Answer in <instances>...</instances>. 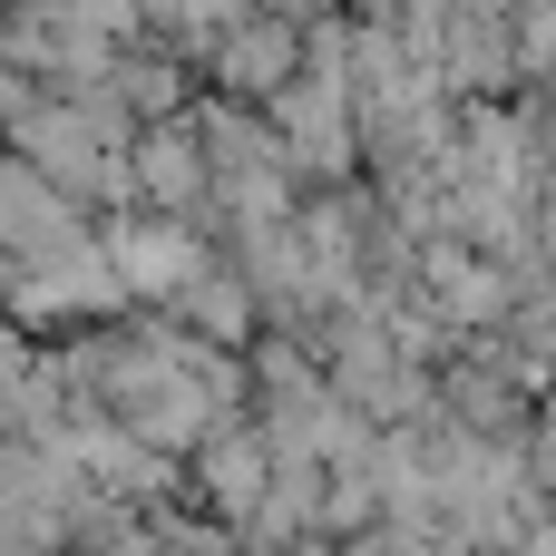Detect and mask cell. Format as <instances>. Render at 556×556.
I'll return each mask as SVG.
<instances>
[{
	"instance_id": "2",
	"label": "cell",
	"mask_w": 556,
	"mask_h": 556,
	"mask_svg": "<svg viewBox=\"0 0 556 556\" xmlns=\"http://www.w3.org/2000/svg\"><path fill=\"white\" fill-rule=\"evenodd\" d=\"M127 205L215 225V147H205L195 108H186V117H156V127L127 147Z\"/></svg>"
},
{
	"instance_id": "3",
	"label": "cell",
	"mask_w": 556,
	"mask_h": 556,
	"mask_svg": "<svg viewBox=\"0 0 556 556\" xmlns=\"http://www.w3.org/2000/svg\"><path fill=\"white\" fill-rule=\"evenodd\" d=\"M274 469H283V450H274V430L244 410V420H225L195 459H186V479H195V508H215L235 538L264 518V498H274Z\"/></svg>"
},
{
	"instance_id": "1",
	"label": "cell",
	"mask_w": 556,
	"mask_h": 556,
	"mask_svg": "<svg viewBox=\"0 0 556 556\" xmlns=\"http://www.w3.org/2000/svg\"><path fill=\"white\" fill-rule=\"evenodd\" d=\"M264 117L283 127L303 186H342L352 166H371V147H362V98H352L342 68H313V59H303V68L264 98Z\"/></svg>"
},
{
	"instance_id": "5",
	"label": "cell",
	"mask_w": 556,
	"mask_h": 556,
	"mask_svg": "<svg viewBox=\"0 0 556 556\" xmlns=\"http://www.w3.org/2000/svg\"><path fill=\"white\" fill-rule=\"evenodd\" d=\"M283 20H323V10H352V0H274Z\"/></svg>"
},
{
	"instance_id": "4",
	"label": "cell",
	"mask_w": 556,
	"mask_h": 556,
	"mask_svg": "<svg viewBox=\"0 0 556 556\" xmlns=\"http://www.w3.org/2000/svg\"><path fill=\"white\" fill-rule=\"evenodd\" d=\"M528 469H538V489H547V508H556V410L528 430Z\"/></svg>"
}]
</instances>
